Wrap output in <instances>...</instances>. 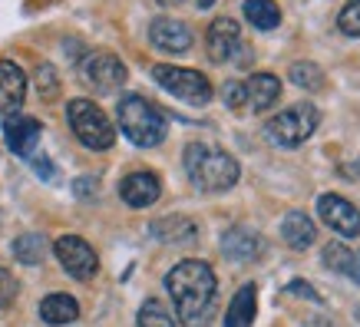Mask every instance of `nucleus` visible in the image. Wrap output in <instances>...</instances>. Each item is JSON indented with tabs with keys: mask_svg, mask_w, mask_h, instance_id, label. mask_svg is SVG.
I'll return each instance as SVG.
<instances>
[{
	"mask_svg": "<svg viewBox=\"0 0 360 327\" xmlns=\"http://www.w3.org/2000/svg\"><path fill=\"white\" fill-rule=\"evenodd\" d=\"M165 288L172 295L182 327H208V321L215 317V301H219V278L212 271V264L186 258L165 274Z\"/></svg>",
	"mask_w": 360,
	"mask_h": 327,
	"instance_id": "obj_1",
	"label": "nucleus"
},
{
	"mask_svg": "<svg viewBox=\"0 0 360 327\" xmlns=\"http://www.w3.org/2000/svg\"><path fill=\"white\" fill-rule=\"evenodd\" d=\"M182 165H186L188 182L205 195H219V192L235 188L241 175V165L235 162V155H229L219 146H208V142H188L186 153H182Z\"/></svg>",
	"mask_w": 360,
	"mask_h": 327,
	"instance_id": "obj_2",
	"label": "nucleus"
},
{
	"mask_svg": "<svg viewBox=\"0 0 360 327\" xmlns=\"http://www.w3.org/2000/svg\"><path fill=\"white\" fill-rule=\"evenodd\" d=\"M116 120H120L122 136H126L132 146H139V149L162 146L165 132H169L165 116L146 96H139V93H126V96L120 99V106H116Z\"/></svg>",
	"mask_w": 360,
	"mask_h": 327,
	"instance_id": "obj_3",
	"label": "nucleus"
},
{
	"mask_svg": "<svg viewBox=\"0 0 360 327\" xmlns=\"http://www.w3.org/2000/svg\"><path fill=\"white\" fill-rule=\"evenodd\" d=\"M317 126H321V109L304 99V103L281 109L274 120L264 122V139L278 149H297L304 139L314 136Z\"/></svg>",
	"mask_w": 360,
	"mask_h": 327,
	"instance_id": "obj_4",
	"label": "nucleus"
},
{
	"mask_svg": "<svg viewBox=\"0 0 360 327\" xmlns=\"http://www.w3.org/2000/svg\"><path fill=\"white\" fill-rule=\"evenodd\" d=\"M66 120H70L73 136L93 153H106V149L116 146V126L93 99H70L66 103Z\"/></svg>",
	"mask_w": 360,
	"mask_h": 327,
	"instance_id": "obj_5",
	"label": "nucleus"
},
{
	"mask_svg": "<svg viewBox=\"0 0 360 327\" xmlns=\"http://www.w3.org/2000/svg\"><path fill=\"white\" fill-rule=\"evenodd\" d=\"M153 79L169 93V96L182 99V103H188V106H208L212 96H215V89H212V83H208L205 73L186 70V66L159 63V66H153Z\"/></svg>",
	"mask_w": 360,
	"mask_h": 327,
	"instance_id": "obj_6",
	"label": "nucleus"
},
{
	"mask_svg": "<svg viewBox=\"0 0 360 327\" xmlns=\"http://www.w3.org/2000/svg\"><path fill=\"white\" fill-rule=\"evenodd\" d=\"M205 44H208V56L212 63H238L245 66L251 60V50L241 40V27L231 17H215L208 23L205 33Z\"/></svg>",
	"mask_w": 360,
	"mask_h": 327,
	"instance_id": "obj_7",
	"label": "nucleus"
},
{
	"mask_svg": "<svg viewBox=\"0 0 360 327\" xmlns=\"http://www.w3.org/2000/svg\"><path fill=\"white\" fill-rule=\"evenodd\" d=\"M79 77L86 83L89 89H96V93H116V89L126 83L129 77V70L122 63L116 53L110 50H93L79 60Z\"/></svg>",
	"mask_w": 360,
	"mask_h": 327,
	"instance_id": "obj_8",
	"label": "nucleus"
},
{
	"mask_svg": "<svg viewBox=\"0 0 360 327\" xmlns=\"http://www.w3.org/2000/svg\"><path fill=\"white\" fill-rule=\"evenodd\" d=\"M56 255V262L63 264V271L77 281H89L99 271V255L93 251L89 241H83L79 235H63L56 238V245L50 248Z\"/></svg>",
	"mask_w": 360,
	"mask_h": 327,
	"instance_id": "obj_9",
	"label": "nucleus"
},
{
	"mask_svg": "<svg viewBox=\"0 0 360 327\" xmlns=\"http://www.w3.org/2000/svg\"><path fill=\"white\" fill-rule=\"evenodd\" d=\"M317 215L330 231H338L340 238H357L360 235V208L354 202H347L344 195L324 192L317 198Z\"/></svg>",
	"mask_w": 360,
	"mask_h": 327,
	"instance_id": "obj_10",
	"label": "nucleus"
},
{
	"mask_svg": "<svg viewBox=\"0 0 360 327\" xmlns=\"http://www.w3.org/2000/svg\"><path fill=\"white\" fill-rule=\"evenodd\" d=\"M0 129H4V142L13 155L20 159H30L37 149H40V136H44V126L33 120V116H23V113H11L0 120Z\"/></svg>",
	"mask_w": 360,
	"mask_h": 327,
	"instance_id": "obj_11",
	"label": "nucleus"
},
{
	"mask_svg": "<svg viewBox=\"0 0 360 327\" xmlns=\"http://www.w3.org/2000/svg\"><path fill=\"white\" fill-rule=\"evenodd\" d=\"M159 195H162V182L149 169H136L120 182V198L129 208H149L159 202Z\"/></svg>",
	"mask_w": 360,
	"mask_h": 327,
	"instance_id": "obj_12",
	"label": "nucleus"
},
{
	"mask_svg": "<svg viewBox=\"0 0 360 327\" xmlns=\"http://www.w3.org/2000/svg\"><path fill=\"white\" fill-rule=\"evenodd\" d=\"M149 40H153L155 50H162V53H186L192 50V27L182 20H175V17H155L149 23Z\"/></svg>",
	"mask_w": 360,
	"mask_h": 327,
	"instance_id": "obj_13",
	"label": "nucleus"
},
{
	"mask_svg": "<svg viewBox=\"0 0 360 327\" xmlns=\"http://www.w3.org/2000/svg\"><path fill=\"white\" fill-rule=\"evenodd\" d=\"M262 248H264L262 235L255 229H248V225H231V229L221 235V255L235 264L258 262V258H262Z\"/></svg>",
	"mask_w": 360,
	"mask_h": 327,
	"instance_id": "obj_14",
	"label": "nucleus"
},
{
	"mask_svg": "<svg viewBox=\"0 0 360 327\" xmlns=\"http://www.w3.org/2000/svg\"><path fill=\"white\" fill-rule=\"evenodd\" d=\"M27 99V73L13 60H0V113H20Z\"/></svg>",
	"mask_w": 360,
	"mask_h": 327,
	"instance_id": "obj_15",
	"label": "nucleus"
},
{
	"mask_svg": "<svg viewBox=\"0 0 360 327\" xmlns=\"http://www.w3.org/2000/svg\"><path fill=\"white\" fill-rule=\"evenodd\" d=\"M149 235L162 245H188L198 238V225L188 215H165L149 225Z\"/></svg>",
	"mask_w": 360,
	"mask_h": 327,
	"instance_id": "obj_16",
	"label": "nucleus"
},
{
	"mask_svg": "<svg viewBox=\"0 0 360 327\" xmlns=\"http://www.w3.org/2000/svg\"><path fill=\"white\" fill-rule=\"evenodd\" d=\"M321 264L330 268L334 274H344L347 281L360 284V251L357 248H347V245H340V241H330V245H324Z\"/></svg>",
	"mask_w": 360,
	"mask_h": 327,
	"instance_id": "obj_17",
	"label": "nucleus"
},
{
	"mask_svg": "<svg viewBox=\"0 0 360 327\" xmlns=\"http://www.w3.org/2000/svg\"><path fill=\"white\" fill-rule=\"evenodd\" d=\"M79 317V304L73 295H63V291H53L40 301V321L50 327H63V324H73Z\"/></svg>",
	"mask_w": 360,
	"mask_h": 327,
	"instance_id": "obj_18",
	"label": "nucleus"
},
{
	"mask_svg": "<svg viewBox=\"0 0 360 327\" xmlns=\"http://www.w3.org/2000/svg\"><path fill=\"white\" fill-rule=\"evenodd\" d=\"M281 238H284L288 248L304 251V248H311V245L317 241V225L304 215V212H288L284 222H281Z\"/></svg>",
	"mask_w": 360,
	"mask_h": 327,
	"instance_id": "obj_19",
	"label": "nucleus"
},
{
	"mask_svg": "<svg viewBox=\"0 0 360 327\" xmlns=\"http://www.w3.org/2000/svg\"><path fill=\"white\" fill-rule=\"evenodd\" d=\"M245 89H248L251 113H268L278 103V96H281V79L274 77V73H255L245 83Z\"/></svg>",
	"mask_w": 360,
	"mask_h": 327,
	"instance_id": "obj_20",
	"label": "nucleus"
},
{
	"mask_svg": "<svg viewBox=\"0 0 360 327\" xmlns=\"http://www.w3.org/2000/svg\"><path fill=\"white\" fill-rule=\"evenodd\" d=\"M258 314V288L255 284H241L235 297H231L229 311H225V327H251Z\"/></svg>",
	"mask_w": 360,
	"mask_h": 327,
	"instance_id": "obj_21",
	"label": "nucleus"
},
{
	"mask_svg": "<svg viewBox=\"0 0 360 327\" xmlns=\"http://www.w3.org/2000/svg\"><path fill=\"white\" fill-rule=\"evenodd\" d=\"M13 258L20 264H44V258L50 255V241H46V235H40V231H23V235H17L11 245Z\"/></svg>",
	"mask_w": 360,
	"mask_h": 327,
	"instance_id": "obj_22",
	"label": "nucleus"
},
{
	"mask_svg": "<svg viewBox=\"0 0 360 327\" xmlns=\"http://www.w3.org/2000/svg\"><path fill=\"white\" fill-rule=\"evenodd\" d=\"M241 11H245V20H248L255 30L268 33L281 23V7H278L274 0H245Z\"/></svg>",
	"mask_w": 360,
	"mask_h": 327,
	"instance_id": "obj_23",
	"label": "nucleus"
},
{
	"mask_svg": "<svg viewBox=\"0 0 360 327\" xmlns=\"http://www.w3.org/2000/svg\"><path fill=\"white\" fill-rule=\"evenodd\" d=\"M291 83H295L297 89H304V93H317V89H324V70L317 63H311V60H297L295 66H291Z\"/></svg>",
	"mask_w": 360,
	"mask_h": 327,
	"instance_id": "obj_24",
	"label": "nucleus"
},
{
	"mask_svg": "<svg viewBox=\"0 0 360 327\" xmlns=\"http://www.w3.org/2000/svg\"><path fill=\"white\" fill-rule=\"evenodd\" d=\"M136 324H139V327H175V321H172V314H169V311L155 301V297H149V301L139 307Z\"/></svg>",
	"mask_w": 360,
	"mask_h": 327,
	"instance_id": "obj_25",
	"label": "nucleus"
},
{
	"mask_svg": "<svg viewBox=\"0 0 360 327\" xmlns=\"http://www.w3.org/2000/svg\"><path fill=\"white\" fill-rule=\"evenodd\" d=\"M338 27L344 37H360V0H347L338 13Z\"/></svg>",
	"mask_w": 360,
	"mask_h": 327,
	"instance_id": "obj_26",
	"label": "nucleus"
},
{
	"mask_svg": "<svg viewBox=\"0 0 360 327\" xmlns=\"http://www.w3.org/2000/svg\"><path fill=\"white\" fill-rule=\"evenodd\" d=\"M33 79H37V86H40V93H44V99H53V96H56V89H60V79H56V70H53L50 63H40V66H37Z\"/></svg>",
	"mask_w": 360,
	"mask_h": 327,
	"instance_id": "obj_27",
	"label": "nucleus"
},
{
	"mask_svg": "<svg viewBox=\"0 0 360 327\" xmlns=\"http://www.w3.org/2000/svg\"><path fill=\"white\" fill-rule=\"evenodd\" d=\"M221 99H225L229 109H245L248 106V89H245L241 79H229V83L221 86Z\"/></svg>",
	"mask_w": 360,
	"mask_h": 327,
	"instance_id": "obj_28",
	"label": "nucleus"
},
{
	"mask_svg": "<svg viewBox=\"0 0 360 327\" xmlns=\"http://www.w3.org/2000/svg\"><path fill=\"white\" fill-rule=\"evenodd\" d=\"M17 291H20L17 278H13L7 268H0V311H4V307H11L13 301H17Z\"/></svg>",
	"mask_w": 360,
	"mask_h": 327,
	"instance_id": "obj_29",
	"label": "nucleus"
},
{
	"mask_svg": "<svg viewBox=\"0 0 360 327\" xmlns=\"http://www.w3.org/2000/svg\"><path fill=\"white\" fill-rule=\"evenodd\" d=\"M99 192V179H93V175H79L77 182H73V195L83 198V202H93Z\"/></svg>",
	"mask_w": 360,
	"mask_h": 327,
	"instance_id": "obj_30",
	"label": "nucleus"
},
{
	"mask_svg": "<svg viewBox=\"0 0 360 327\" xmlns=\"http://www.w3.org/2000/svg\"><path fill=\"white\" fill-rule=\"evenodd\" d=\"M30 165H33V172L40 175L44 182H50V179H53V165H50V159H46L44 153H33L30 155Z\"/></svg>",
	"mask_w": 360,
	"mask_h": 327,
	"instance_id": "obj_31",
	"label": "nucleus"
},
{
	"mask_svg": "<svg viewBox=\"0 0 360 327\" xmlns=\"http://www.w3.org/2000/svg\"><path fill=\"white\" fill-rule=\"evenodd\" d=\"M288 291H291V295L307 297L311 304H321V295H317L314 288H311V284H304V281H291V284H288Z\"/></svg>",
	"mask_w": 360,
	"mask_h": 327,
	"instance_id": "obj_32",
	"label": "nucleus"
},
{
	"mask_svg": "<svg viewBox=\"0 0 360 327\" xmlns=\"http://www.w3.org/2000/svg\"><path fill=\"white\" fill-rule=\"evenodd\" d=\"M304 327H334V324H330L328 317H307Z\"/></svg>",
	"mask_w": 360,
	"mask_h": 327,
	"instance_id": "obj_33",
	"label": "nucleus"
},
{
	"mask_svg": "<svg viewBox=\"0 0 360 327\" xmlns=\"http://www.w3.org/2000/svg\"><path fill=\"white\" fill-rule=\"evenodd\" d=\"M155 4H162V7H179V4H186V0H155Z\"/></svg>",
	"mask_w": 360,
	"mask_h": 327,
	"instance_id": "obj_34",
	"label": "nucleus"
}]
</instances>
